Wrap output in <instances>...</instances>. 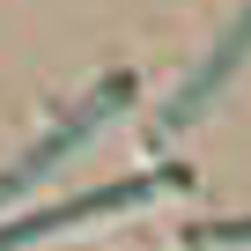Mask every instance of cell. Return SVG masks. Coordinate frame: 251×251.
Wrapping results in <instances>:
<instances>
[{
    "label": "cell",
    "mask_w": 251,
    "mask_h": 251,
    "mask_svg": "<svg viewBox=\"0 0 251 251\" xmlns=\"http://www.w3.org/2000/svg\"><path fill=\"white\" fill-rule=\"evenodd\" d=\"M126 96H133V81H126V74H111V81H103V89L81 103V111H67V118H59V133H45V141H37V148L15 163V170H0V207H8V200H23V192H30L45 170H59V163L74 155V141H89L103 118H118V111H126Z\"/></svg>",
    "instance_id": "obj_2"
},
{
    "label": "cell",
    "mask_w": 251,
    "mask_h": 251,
    "mask_svg": "<svg viewBox=\"0 0 251 251\" xmlns=\"http://www.w3.org/2000/svg\"><path fill=\"white\" fill-rule=\"evenodd\" d=\"M185 185V170H141V177H118V185H103V192H81V200H59V207H45V214H23V222H8L0 229V251H23V244H37V236H59V229H74V222H96V214H126V207H141V200H163V192H177Z\"/></svg>",
    "instance_id": "obj_1"
},
{
    "label": "cell",
    "mask_w": 251,
    "mask_h": 251,
    "mask_svg": "<svg viewBox=\"0 0 251 251\" xmlns=\"http://www.w3.org/2000/svg\"><path fill=\"white\" fill-rule=\"evenodd\" d=\"M192 251H251V222H207L192 229Z\"/></svg>",
    "instance_id": "obj_4"
},
{
    "label": "cell",
    "mask_w": 251,
    "mask_h": 251,
    "mask_svg": "<svg viewBox=\"0 0 251 251\" xmlns=\"http://www.w3.org/2000/svg\"><path fill=\"white\" fill-rule=\"evenodd\" d=\"M244 52H251V8H244V15H236V30H229V37L214 45V59H207V67H200V74L185 81V96H177V103L163 111V126H170V133H177L185 118H200V111H207V103L222 96V81H229V74L244 67Z\"/></svg>",
    "instance_id": "obj_3"
}]
</instances>
